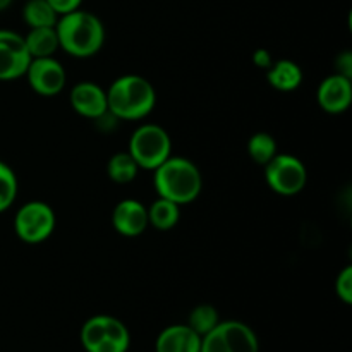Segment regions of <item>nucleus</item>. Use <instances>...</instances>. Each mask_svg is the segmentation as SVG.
Wrapping results in <instances>:
<instances>
[{"mask_svg":"<svg viewBox=\"0 0 352 352\" xmlns=\"http://www.w3.org/2000/svg\"><path fill=\"white\" fill-rule=\"evenodd\" d=\"M58 47L76 58H89L105 45V26L89 10H72L58 17L55 24Z\"/></svg>","mask_w":352,"mask_h":352,"instance_id":"f257e3e1","label":"nucleus"},{"mask_svg":"<svg viewBox=\"0 0 352 352\" xmlns=\"http://www.w3.org/2000/svg\"><path fill=\"white\" fill-rule=\"evenodd\" d=\"M153 188L160 198L175 205H189L203 189L201 170L195 162L186 157H170L153 170Z\"/></svg>","mask_w":352,"mask_h":352,"instance_id":"f03ea898","label":"nucleus"},{"mask_svg":"<svg viewBox=\"0 0 352 352\" xmlns=\"http://www.w3.org/2000/svg\"><path fill=\"white\" fill-rule=\"evenodd\" d=\"M107 103L109 112L119 120H141L153 112L157 91L143 76L124 74L107 89Z\"/></svg>","mask_w":352,"mask_h":352,"instance_id":"7ed1b4c3","label":"nucleus"},{"mask_svg":"<svg viewBox=\"0 0 352 352\" xmlns=\"http://www.w3.org/2000/svg\"><path fill=\"white\" fill-rule=\"evenodd\" d=\"M81 346L86 352H127L131 347L129 329L116 316L95 315L82 325Z\"/></svg>","mask_w":352,"mask_h":352,"instance_id":"20e7f679","label":"nucleus"},{"mask_svg":"<svg viewBox=\"0 0 352 352\" xmlns=\"http://www.w3.org/2000/svg\"><path fill=\"white\" fill-rule=\"evenodd\" d=\"M127 151L138 167L153 172L172 155V140L158 124H143L129 138Z\"/></svg>","mask_w":352,"mask_h":352,"instance_id":"39448f33","label":"nucleus"},{"mask_svg":"<svg viewBox=\"0 0 352 352\" xmlns=\"http://www.w3.org/2000/svg\"><path fill=\"white\" fill-rule=\"evenodd\" d=\"M199 352H260L256 332L239 320H226L205 337Z\"/></svg>","mask_w":352,"mask_h":352,"instance_id":"423d86ee","label":"nucleus"},{"mask_svg":"<svg viewBox=\"0 0 352 352\" xmlns=\"http://www.w3.org/2000/svg\"><path fill=\"white\" fill-rule=\"evenodd\" d=\"M57 217L54 208L45 201H28L17 210L14 217V232L23 243H45L54 234Z\"/></svg>","mask_w":352,"mask_h":352,"instance_id":"0eeeda50","label":"nucleus"},{"mask_svg":"<svg viewBox=\"0 0 352 352\" xmlns=\"http://www.w3.org/2000/svg\"><path fill=\"white\" fill-rule=\"evenodd\" d=\"M268 188L280 196H296L306 188L308 170L296 155L277 153L265 165Z\"/></svg>","mask_w":352,"mask_h":352,"instance_id":"6e6552de","label":"nucleus"},{"mask_svg":"<svg viewBox=\"0 0 352 352\" xmlns=\"http://www.w3.org/2000/svg\"><path fill=\"white\" fill-rule=\"evenodd\" d=\"M24 76L30 82V88L36 95L47 98L60 95L67 82V72L55 57L31 58Z\"/></svg>","mask_w":352,"mask_h":352,"instance_id":"1a4fd4ad","label":"nucleus"},{"mask_svg":"<svg viewBox=\"0 0 352 352\" xmlns=\"http://www.w3.org/2000/svg\"><path fill=\"white\" fill-rule=\"evenodd\" d=\"M31 55L23 34L0 30V81H16L26 74Z\"/></svg>","mask_w":352,"mask_h":352,"instance_id":"9d476101","label":"nucleus"},{"mask_svg":"<svg viewBox=\"0 0 352 352\" xmlns=\"http://www.w3.org/2000/svg\"><path fill=\"white\" fill-rule=\"evenodd\" d=\"M316 102L327 113H342L352 103V79L333 72L316 89Z\"/></svg>","mask_w":352,"mask_h":352,"instance_id":"9b49d317","label":"nucleus"},{"mask_svg":"<svg viewBox=\"0 0 352 352\" xmlns=\"http://www.w3.org/2000/svg\"><path fill=\"white\" fill-rule=\"evenodd\" d=\"M112 226L113 230L124 237L141 236L150 227L148 208L138 199H122L117 203L112 212Z\"/></svg>","mask_w":352,"mask_h":352,"instance_id":"f8f14e48","label":"nucleus"},{"mask_svg":"<svg viewBox=\"0 0 352 352\" xmlns=\"http://www.w3.org/2000/svg\"><path fill=\"white\" fill-rule=\"evenodd\" d=\"M69 103L72 110L86 119H98L109 110L107 103V89L91 81H81L69 93Z\"/></svg>","mask_w":352,"mask_h":352,"instance_id":"ddd939ff","label":"nucleus"},{"mask_svg":"<svg viewBox=\"0 0 352 352\" xmlns=\"http://www.w3.org/2000/svg\"><path fill=\"white\" fill-rule=\"evenodd\" d=\"M201 337L186 323L170 325L158 333L155 352H199Z\"/></svg>","mask_w":352,"mask_h":352,"instance_id":"4468645a","label":"nucleus"},{"mask_svg":"<svg viewBox=\"0 0 352 352\" xmlns=\"http://www.w3.org/2000/svg\"><path fill=\"white\" fill-rule=\"evenodd\" d=\"M267 79L272 88L282 93H291L298 89L302 82V69L294 60H274L267 71Z\"/></svg>","mask_w":352,"mask_h":352,"instance_id":"2eb2a0df","label":"nucleus"},{"mask_svg":"<svg viewBox=\"0 0 352 352\" xmlns=\"http://www.w3.org/2000/svg\"><path fill=\"white\" fill-rule=\"evenodd\" d=\"M26 48L30 52L31 58L54 57L58 50V36L55 26L50 28H31L30 33L24 36Z\"/></svg>","mask_w":352,"mask_h":352,"instance_id":"dca6fc26","label":"nucleus"},{"mask_svg":"<svg viewBox=\"0 0 352 352\" xmlns=\"http://www.w3.org/2000/svg\"><path fill=\"white\" fill-rule=\"evenodd\" d=\"M181 219V206L174 201L160 198L158 196L150 206H148V223L157 230L174 229Z\"/></svg>","mask_w":352,"mask_h":352,"instance_id":"f3484780","label":"nucleus"},{"mask_svg":"<svg viewBox=\"0 0 352 352\" xmlns=\"http://www.w3.org/2000/svg\"><path fill=\"white\" fill-rule=\"evenodd\" d=\"M23 19L28 28H50L58 21V14L47 0H28L23 7Z\"/></svg>","mask_w":352,"mask_h":352,"instance_id":"a211bd4d","label":"nucleus"},{"mask_svg":"<svg viewBox=\"0 0 352 352\" xmlns=\"http://www.w3.org/2000/svg\"><path fill=\"white\" fill-rule=\"evenodd\" d=\"M140 170L141 168L138 167L129 151H120V153L112 155L109 164H107V174L116 184H129L136 179Z\"/></svg>","mask_w":352,"mask_h":352,"instance_id":"6ab92c4d","label":"nucleus"},{"mask_svg":"<svg viewBox=\"0 0 352 352\" xmlns=\"http://www.w3.org/2000/svg\"><path fill=\"white\" fill-rule=\"evenodd\" d=\"M248 155L254 164L265 167L277 155V141L270 133H254L248 141Z\"/></svg>","mask_w":352,"mask_h":352,"instance_id":"aec40b11","label":"nucleus"},{"mask_svg":"<svg viewBox=\"0 0 352 352\" xmlns=\"http://www.w3.org/2000/svg\"><path fill=\"white\" fill-rule=\"evenodd\" d=\"M220 320L219 311H217L215 306L212 305H198L191 313H189V318L186 325L189 329L195 330L199 337H205L206 333L212 332L219 323Z\"/></svg>","mask_w":352,"mask_h":352,"instance_id":"412c9836","label":"nucleus"},{"mask_svg":"<svg viewBox=\"0 0 352 352\" xmlns=\"http://www.w3.org/2000/svg\"><path fill=\"white\" fill-rule=\"evenodd\" d=\"M17 175L6 162L0 160V213L7 212L17 198Z\"/></svg>","mask_w":352,"mask_h":352,"instance_id":"4be33fe9","label":"nucleus"},{"mask_svg":"<svg viewBox=\"0 0 352 352\" xmlns=\"http://www.w3.org/2000/svg\"><path fill=\"white\" fill-rule=\"evenodd\" d=\"M337 298L344 305H352V267H346L336 280Z\"/></svg>","mask_w":352,"mask_h":352,"instance_id":"5701e85b","label":"nucleus"},{"mask_svg":"<svg viewBox=\"0 0 352 352\" xmlns=\"http://www.w3.org/2000/svg\"><path fill=\"white\" fill-rule=\"evenodd\" d=\"M52 6V9L58 14V17L64 16V14L72 12V10L81 9L82 0H47Z\"/></svg>","mask_w":352,"mask_h":352,"instance_id":"b1692460","label":"nucleus"},{"mask_svg":"<svg viewBox=\"0 0 352 352\" xmlns=\"http://www.w3.org/2000/svg\"><path fill=\"white\" fill-rule=\"evenodd\" d=\"M336 72L352 79V54L349 50L342 52L336 60Z\"/></svg>","mask_w":352,"mask_h":352,"instance_id":"393cba45","label":"nucleus"},{"mask_svg":"<svg viewBox=\"0 0 352 352\" xmlns=\"http://www.w3.org/2000/svg\"><path fill=\"white\" fill-rule=\"evenodd\" d=\"M253 64L256 65V67L260 69H265V71H268L270 69V65L274 64V57L270 55V52L267 50V48H256V50L253 52Z\"/></svg>","mask_w":352,"mask_h":352,"instance_id":"a878e982","label":"nucleus"},{"mask_svg":"<svg viewBox=\"0 0 352 352\" xmlns=\"http://www.w3.org/2000/svg\"><path fill=\"white\" fill-rule=\"evenodd\" d=\"M12 2L14 0H0V12H2V10H6Z\"/></svg>","mask_w":352,"mask_h":352,"instance_id":"bb28decb","label":"nucleus"},{"mask_svg":"<svg viewBox=\"0 0 352 352\" xmlns=\"http://www.w3.org/2000/svg\"><path fill=\"white\" fill-rule=\"evenodd\" d=\"M127 352H131V351H127Z\"/></svg>","mask_w":352,"mask_h":352,"instance_id":"cd10ccee","label":"nucleus"}]
</instances>
